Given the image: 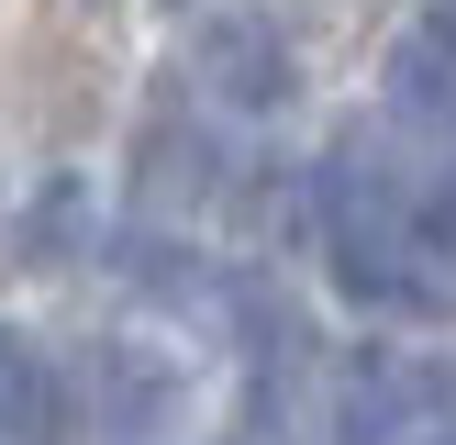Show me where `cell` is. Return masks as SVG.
I'll return each instance as SVG.
<instances>
[{
  "mask_svg": "<svg viewBox=\"0 0 456 445\" xmlns=\"http://www.w3.org/2000/svg\"><path fill=\"white\" fill-rule=\"evenodd\" d=\"M101 412L134 423V434L167 423V412H178V368H167V356H145V345H101Z\"/></svg>",
  "mask_w": 456,
  "mask_h": 445,
  "instance_id": "3957f363",
  "label": "cell"
},
{
  "mask_svg": "<svg viewBox=\"0 0 456 445\" xmlns=\"http://www.w3.org/2000/svg\"><path fill=\"white\" fill-rule=\"evenodd\" d=\"M390 111L401 123H456V22H412L390 44Z\"/></svg>",
  "mask_w": 456,
  "mask_h": 445,
  "instance_id": "7a4b0ae2",
  "label": "cell"
},
{
  "mask_svg": "<svg viewBox=\"0 0 456 445\" xmlns=\"http://www.w3.org/2000/svg\"><path fill=\"white\" fill-rule=\"evenodd\" d=\"M89 245V190L78 178H45V200L22 212V267H56V256H78Z\"/></svg>",
  "mask_w": 456,
  "mask_h": 445,
  "instance_id": "5b68a950",
  "label": "cell"
},
{
  "mask_svg": "<svg viewBox=\"0 0 456 445\" xmlns=\"http://www.w3.org/2000/svg\"><path fill=\"white\" fill-rule=\"evenodd\" d=\"M412 234H423V256H456V178L412 200Z\"/></svg>",
  "mask_w": 456,
  "mask_h": 445,
  "instance_id": "8992f818",
  "label": "cell"
},
{
  "mask_svg": "<svg viewBox=\"0 0 456 445\" xmlns=\"http://www.w3.org/2000/svg\"><path fill=\"white\" fill-rule=\"evenodd\" d=\"M200 78H212V101H234V111H279L289 89H301V67H289V34L267 12H223L212 34H200Z\"/></svg>",
  "mask_w": 456,
  "mask_h": 445,
  "instance_id": "6da1fadb",
  "label": "cell"
},
{
  "mask_svg": "<svg viewBox=\"0 0 456 445\" xmlns=\"http://www.w3.org/2000/svg\"><path fill=\"white\" fill-rule=\"evenodd\" d=\"M0 434L56 445V368H45L22 334H0Z\"/></svg>",
  "mask_w": 456,
  "mask_h": 445,
  "instance_id": "277c9868",
  "label": "cell"
}]
</instances>
